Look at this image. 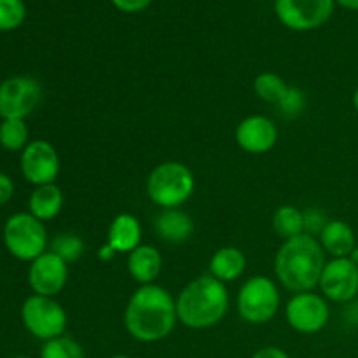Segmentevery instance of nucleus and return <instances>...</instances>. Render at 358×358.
I'll list each match as a JSON object with an SVG mask.
<instances>
[{"instance_id":"obj_1","label":"nucleus","mask_w":358,"mask_h":358,"mask_svg":"<svg viewBox=\"0 0 358 358\" xmlns=\"http://www.w3.org/2000/svg\"><path fill=\"white\" fill-rule=\"evenodd\" d=\"M177 322V299L156 283L136 289L124 310L126 331L140 343L163 341Z\"/></svg>"},{"instance_id":"obj_2","label":"nucleus","mask_w":358,"mask_h":358,"mask_svg":"<svg viewBox=\"0 0 358 358\" xmlns=\"http://www.w3.org/2000/svg\"><path fill=\"white\" fill-rule=\"evenodd\" d=\"M325 264V252L318 238L301 234L283 241L275 257V275L292 292H311L320 283Z\"/></svg>"},{"instance_id":"obj_3","label":"nucleus","mask_w":358,"mask_h":358,"mask_svg":"<svg viewBox=\"0 0 358 358\" xmlns=\"http://www.w3.org/2000/svg\"><path fill=\"white\" fill-rule=\"evenodd\" d=\"M229 310L226 283L212 275H201L189 282L177 297V317L182 325L194 331L210 329L222 322Z\"/></svg>"},{"instance_id":"obj_4","label":"nucleus","mask_w":358,"mask_h":358,"mask_svg":"<svg viewBox=\"0 0 358 358\" xmlns=\"http://www.w3.org/2000/svg\"><path fill=\"white\" fill-rule=\"evenodd\" d=\"M196 189L194 173L178 161L161 163L147 178V196L154 205L166 208H180Z\"/></svg>"},{"instance_id":"obj_5","label":"nucleus","mask_w":358,"mask_h":358,"mask_svg":"<svg viewBox=\"0 0 358 358\" xmlns=\"http://www.w3.org/2000/svg\"><path fill=\"white\" fill-rule=\"evenodd\" d=\"M3 245L13 257L31 262L48 252V229L30 212L14 213L3 226Z\"/></svg>"},{"instance_id":"obj_6","label":"nucleus","mask_w":358,"mask_h":358,"mask_svg":"<svg viewBox=\"0 0 358 358\" xmlns=\"http://www.w3.org/2000/svg\"><path fill=\"white\" fill-rule=\"evenodd\" d=\"M278 285L268 276H252L241 285L238 292L236 308L245 322L254 325H262L271 322L280 310Z\"/></svg>"},{"instance_id":"obj_7","label":"nucleus","mask_w":358,"mask_h":358,"mask_svg":"<svg viewBox=\"0 0 358 358\" xmlns=\"http://www.w3.org/2000/svg\"><path fill=\"white\" fill-rule=\"evenodd\" d=\"M21 322L34 338L45 343L65 334L69 317L65 308L55 297L34 294L27 297L21 306Z\"/></svg>"},{"instance_id":"obj_8","label":"nucleus","mask_w":358,"mask_h":358,"mask_svg":"<svg viewBox=\"0 0 358 358\" xmlns=\"http://www.w3.org/2000/svg\"><path fill=\"white\" fill-rule=\"evenodd\" d=\"M42 100V87L30 76H13L0 83V117L27 119Z\"/></svg>"},{"instance_id":"obj_9","label":"nucleus","mask_w":358,"mask_h":358,"mask_svg":"<svg viewBox=\"0 0 358 358\" xmlns=\"http://www.w3.org/2000/svg\"><path fill=\"white\" fill-rule=\"evenodd\" d=\"M287 324L301 334H317L331 318L329 303L324 296L315 292L294 294L285 306Z\"/></svg>"},{"instance_id":"obj_10","label":"nucleus","mask_w":358,"mask_h":358,"mask_svg":"<svg viewBox=\"0 0 358 358\" xmlns=\"http://www.w3.org/2000/svg\"><path fill=\"white\" fill-rule=\"evenodd\" d=\"M275 13L290 30L310 31L331 20L334 0H276Z\"/></svg>"},{"instance_id":"obj_11","label":"nucleus","mask_w":358,"mask_h":358,"mask_svg":"<svg viewBox=\"0 0 358 358\" xmlns=\"http://www.w3.org/2000/svg\"><path fill=\"white\" fill-rule=\"evenodd\" d=\"M20 168L24 180L35 187L55 184L59 175V156L48 140H31L21 152Z\"/></svg>"},{"instance_id":"obj_12","label":"nucleus","mask_w":358,"mask_h":358,"mask_svg":"<svg viewBox=\"0 0 358 358\" xmlns=\"http://www.w3.org/2000/svg\"><path fill=\"white\" fill-rule=\"evenodd\" d=\"M318 287L322 296L332 303H352L358 296V266L348 257L332 259L325 264Z\"/></svg>"},{"instance_id":"obj_13","label":"nucleus","mask_w":358,"mask_h":358,"mask_svg":"<svg viewBox=\"0 0 358 358\" xmlns=\"http://www.w3.org/2000/svg\"><path fill=\"white\" fill-rule=\"evenodd\" d=\"M69 282V264L52 252H45L30 262L28 285L34 294L44 297H56Z\"/></svg>"},{"instance_id":"obj_14","label":"nucleus","mask_w":358,"mask_h":358,"mask_svg":"<svg viewBox=\"0 0 358 358\" xmlns=\"http://www.w3.org/2000/svg\"><path fill=\"white\" fill-rule=\"evenodd\" d=\"M278 142V128L266 115H248L238 124L236 143L248 154H266Z\"/></svg>"},{"instance_id":"obj_15","label":"nucleus","mask_w":358,"mask_h":358,"mask_svg":"<svg viewBox=\"0 0 358 358\" xmlns=\"http://www.w3.org/2000/svg\"><path fill=\"white\" fill-rule=\"evenodd\" d=\"M156 234L166 243H184L194 233V220L180 208H166L154 220Z\"/></svg>"},{"instance_id":"obj_16","label":"nucleus","mask_w":358,"mask_h":358,"mask_svg":"<svg viewBox=\"0 0 358 358\" xmlns=\"http://www.w3.org/2000/svg\"><path fill=\"white\" fill-rule=\"evenodd\" d=\"M163 269V257L152 245H140L128 254V273L140 285L156 282Z\"/></svg>"},{"instance_id":"obj_17","label":"nucleus","mask_w":358,"mask_h":358,"mask_svg":"<svg viewBox=\"0 0 358 358\" xmlns=\"http://www.w3.org/2000/svg\"><path fill=\"white\" fill-rule=\"evenodd\" d=\"M107 243L117 254H129L142 245V226L131 213H119L108 227Z\"/></svg>"},{"instance_id":"obj_18","label":"nucleus","mask_w":358,"mask_h":358,"mask_svg":"<svg viewBox=\"0 0 358 358\" xmlns=\"http://www.w3.org/2000/svg\"><path fill=\"white\" fill-rule=\"evenodd\" d=\"M325 254L332 255V259L350 257L353 248L357 247L355 233L352 227L343 220H329L327 226L318 236Z\"/></svg>"},{"instance_id":"obj_19","label":"nucleus","mask_w":358,"mask_h":358,"mask_svg":"<svg viewBox=\"0 0 358 358\" xmlns=\"http://www.w3.org/2000/svg\"><path fill=\"white\" fill-rule=\"evenodd\" d=\"M63 191L56 184L38 185L28 198V212L41 222H48L59 215L63 210Z\"/></svg>"},{"instance_id":"obj_20","label":"nucleus","mask_w":358,"mask_h":358,"mask_svg":"<svg viewBox=\"0 0 358 358\" xmlns=\"http://www.w3.org/2000/svg\"><path fill=\"white\" fill-rule=\"evenodd\" d=\"M247 269V257L236 247H222L210 259V275L222 283L234 282Z\"/></svg>"},{"instance_id":"obj_21","label":"nucleus","mask_w":358,"mask_h":358,"mask_svg":"<svg viewBox=\"0 0 358 358\" xmlns=\"http://www.w3.org/2000/svg\"><path fill=\"white\" fill-rule=\"evenodd\" d=\"M271 226L276 236L282 238L283 241L301 236L304 234V212L292 205L280 206L273 213Z\"/></svg>"},{"instance_id":"obj_22","label":"nucleus","mask_w":358,"mask_h":358,"mask_svg":"<svg viewBox=\"0 0 358 358\" xmlns=\"http://www.w3.org/2000/svg\"><path fill=\"white\" fill-rule=\"evenodd\" d=\"M30 143V131L24 119H2L0 122V147L9 152H23Z\"/></svg>"},{"instance_id":"obj_23","label":"nucleus","mask_w":358,"mask_h":358,"mask_svg":"<svg viewBox=\"0 0 358 358\" xmlns=\"http://www.w3.org/2000/svg\"><path fill=\"white\" fill-rule=\"evenodd\" d=\"M290 86H287L285 80L275 72H262L255 77L254 91L262 101L278 105L283 100Z\"/></svg>"},{"instance_id":"obj_24","label":"nucleus","mask_w":358,"mask_h":358,"mask_svg":"<svg viewBox=\"0 0 358 358\" xmlns=\"http://www.w3.org/2000/svg\"><path fill=\"white\" fill-rule=\"evenodd\" d=\"M86 245H84L83 238H79L73 233H62L49 243V252L58 255L59 259L69 264V262H76L83 257Z\"/></svg>"},{"instance_id":"obj_25","label":"nucleus","mask_w":358,"mask_h":358,"mask_svg":"<svg viewBox=\"0 0 358 358\" xmlns=\"http://www.w3.org/2000/svg\"><path fill=\"white\" fill-rule=\"evenodd\" d=\"M41 358H86V355L76 339L63 334L42 345Z\"/></svg>"},{"instance_id":"obj_26","label":"nucleus","mask_w":358,"mask_h":358,"mask_svg":"<svg viewBox=\"0 0 358 358\" xmlns=\"http://www.w3.org/2000/svg\"><path fill=\"white\" fill-rule=\"evenodd\" d=\"M27 17L23 0H0V31L16 30Z\"/></svg>"},{"instance_id":"obj_27","label":"nucleus","mask_w":358,"mask_h":358,"mask_svg":"<svg viewBox=\"0 0 358 358\" xmlns=\"http://www.w3.org/2000/svg\"><path fill=\"white\" fill-rule=\"evenodd\" d=\"M306 107V93L301 91L299 87H289L283 100L278 103V108L287 117H296Z\"/></svg>"},{"instance_id":"obj_28","label":"nucleus","mask_w":358,"mask_h":358,"mask_svg":"<svg viewBox=\"0 0 358 358\" xmlns=\"http://www.w3.org/2000/svg\"><path fill=\"white\" fill-rule=\"evenodd\" d=\"M327 215L320 208H308L304 212V233L306 234H311L315 238L320 236V233L327 226Z\"/></svg>"},{"instance_id":"obj_29","label":"nucleus","mask_w":358,"mask_h":358,"mask_svg":"<svg viewBox=\"0 0 358 358\" xmlns=\"http://www.w3.org/2000/svg\"><path fill=\"white\" fill-rule=\"evenodd\" d=\"M112 3H114L115 9L122 10V13L135 14L147 9L152 3V0H112Z\"/></svg>"},{"instance_id":"obj_30","label":"nucleus","mask_w":358,"mask_h":358,"mask_svg":"<svg viewBox=\"0 0 358 358\" xmlns=\"http://www.w3.org/2000/svg\"><path fill=\"white\" fill-rule=\"evenodd\" d=\"M14 196V182L9 175L0 171V206L7 205Z\"/></svg>"},{"instance_id":"obj_31","label":"nucleus","mask_w":358,"mask_h":358,"mask_svg":"<svg viewBox=\"0 0 358 358\" xmlns=\"http://www.w3.org/2000/svg\"><path fill=\"white\" fill-rule=\"evenodd\" d=\"M252 358H290L289 353L282 348H276V346H266L261 348L259 352H255Z\"/></svg>"},{"instance_id":"obj_32","label":"nucleus","mask_w":358,"mask_h":358,"mask_svg":"<svg viewBox=\"0 0 358 358\" xmlns=\"http://www.w3.org/2000/svg\"><path fill=\"white\" fill-rule=\"evenodd\" d=\"M115 255H117V252H115L114 248H112L108 243L101 245L100 250H98V259H100V261H103V262L112 261V259H114Z\"/></svg>"},{"instance_id":"obj_33","label":"nucleus","mask_w":358,"mask_h":358,"mask_svg":"<svg viewBox=\"0 0 358 358\" xmlns=\"http://www.w3.org/2000/svg\"><path fill=\"white\" fill-rule=\"evenodd\" d=\"M334 2H338L339 6L346 7V9L358 10V0H334Z\"/></svg>"},{"instance_id":"obj_34","label":"nucleus","mask_w":358,"mask_h":358,"mask_svg":"<svg viewBox=\"0 0 358 358\" xmlns=\"http://www.w3.org/2000/svg\"><path fill=\"white\" fill-rule=\"evenodd\" d=\"M348 259L353 262V264L358 266V245H357L355 248H353V252H352V254H350Z\"/></svg>"},{"instance_id":"obj_35","label":"nucleus","mask_w":358,"mask_h":358,"mask_svg":"<svg viewBox=\"0 0 358 358\" xmlns=\"http://www.w3.org/2000/svg\"><path fill=\"white\" fill-rule=\"evenodd\" d=\"M353 107H355V110L358 112V87L355 90V93H353Z\"/></svg>"},{"instance_id":"obj_36","label":"nucleus","mask_w":358,"mask_h":358,"mask_svg":"<svg viewBox=\"0 0 358 358\" xmlns=\"http://www.w3.org/2000/svg\"><path fill=\"white\" fill-rule=\"evenodd\" d=\"M112 358H131V357H128V355H121V353H119V355H114Z\"/></svg>"},{"instance_id":"obj_37","label":"nucleus","mask_w":358,"mask_h":358,"mask_svg":"<svg viewBox=\"0 0 358 358\" xmlns=\"http://www.w3.org/2000/svg\"><path fill=\"white\" fill-rule=\"evenodd\" d=\"M13 358H30V357H23V355H20V357H13Z\"/></svg>"}]
</instances>
